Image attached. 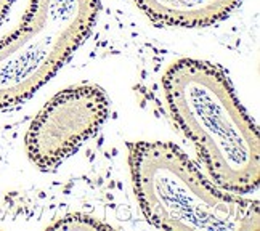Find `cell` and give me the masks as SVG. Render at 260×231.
I'll return each instance as SVG.
<instances>
[{"mask_svg": "<svg viewBox=\"0 0 260 231\" xmlns=\"http://www.w3.org/2000/svg\"><path fill=\"white\" fill-rule=\"evenodd\" d=\"M12 5H13V0H0V23H2L5 16L8 15Z\"/></svg>", "mask_w": 260, "mask_h": 231, "instance_id": "52a82bcc", "label": "cell"}, {"mask_svg": "<svg viewBox=\"0 0 260 231\" xmlns=\"http://www.w3.org/2000/svg\"><path fill=\"white\" fill-rule=\"evenodd\" d=\"M98 10L100 0H31L21 26L0 40V111L55 76L88 36Z\"/></svg>", "mask_w": 260, "mask_h": 231, "instance_id": "3957f363", "label": "cell"}, {"mask_svg": "<svg viewBox=\"0 0 260 231\" xmlns=\"http://www.w3.org/2000/svg\"><path fill=\"white\" fill-rule=\"evenodd\" d=\"M109 103L96 85H76L55 95L36 116L26 151L39 169H53L105 122Z\"/></svg>", "mask_w": 260, "mask_h": 231, "instance_id": "277c9868", "label": "cell"}, {"mask_svg": "<svg viewBox=\"0 0 260 231\" xmlns=\"http://www.w3.org/2000/svg\"><path fill=\"white\" fill-rule=\"evenodd\" d=\"M146 16L159 24L206 27L226 18L241 0H135Z\"/></svg>", "mask_w": 260, "mask_h": 231, "instance_id": "5b68a950", "label": "cell"}, {"mask_svg": "<svg viewBox=\"0 0 260 231\" xmlns=\"http://www.w3.org/2000/svg\"><path fill=\"white\" fill-rule=\"evenodd\" d=\"M128 164L148 223L175 231H255L258 203L214 188L178 146L138 142Z\"/></svg>", "mask_w": 260, "mask_h": 231, "instance_id": "7a4b0ae2", "label": "cell"}, {"mask_svg": "<svg viewBox=\"0 0 260 231\" xmlns=\"http://www.w3.org/2000/svg\"><path fill=\"white\" fill-rule=\"evenodd\" d=\"M50 228L53 229H79V231H85V229H102V228H109L108 225H103L98 220L82 215V214H73V215H66L61 220H58L56 223H53Z\"/></svg>", "mask_w": 260, "mask_h": 231, "instance_id": "8992f818", "label": "cell"}, {"mask_svg": "<svg viewBox=\"0 0 260 231\" xmlns=\"http://www.w3.org/2000/svg\"><path fill=\"white\" fill-rule=\"evenodd\" d=\"M171 113L191 140L217 186L233 194L258 185V134L218 66L185 58L162 79Z\"/></svg>", "mask_w": 260, "mask_h": 231, "instance_id": "6da1fadb", "label": "cell"}]
</instances>
